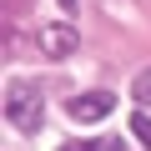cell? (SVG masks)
<instances>
[{"mask_svg": "<svg viewBox=\"0 0 151 151\" xmlns=\"http://www.w3.org/2000/svg\"><path fill=\"white\" fill-rule=\"evenodd\" d=\"M40 111H45V101H40V86L35 81H10L5 86V116H10L15 131L35 136L40 131Z\"/></svg>", "mask_w": 151, "mask_h": 151, "instance_id": "1", "label": "cell"}, {"mask_svg": "<svg viewBox=\"0 0 151 151\" xmlns=\"http://www.w3.org/2000/svg\"><path fill=\"white\" fill-rule=\"evenodd\" d=\"M65 111H70V121L91 126V121H106V116L116 111V96H111V91H86V96H76Z\"/></svg>", "mask_w": 151, "mask_h": 151, "instance_id": "2", "label": "cell"}, {"mask_svg": "<svg viewBox=\"0 0 151 151\" xmlns=\"http://www.w3.org/2000/svg\"><path fill=\"white\" fill-rule=\"evenodd\" d=\"M40 50H45L50 60L70 55V50H76V25H65V20H50V25L40 30Z\"/></svg>", "mask_w": 151, "mask_h": 151, "instance_id": "3", "label": "cell"}, {"mask_svg": "<svg viewBox=\"0 0 151 151\" xmlns=\"http://www.w3.org/2000/svg\"><path fill=\"white\" fill-rule=\"evenodd\" d=\"M131 96H136V101H146V106H151V65H146V70H141V76H136V86H131Z\"/></svg>", "mask_w": 151, "mask_h": 151, "instance_id": "4", "label": "cell"}, {"mask_svg": "<svg viewBox=\"0 0 151 151\" xmlns=\"http://www.w3.org/2000/svg\"><path fill=\"white\" fill-rule=\"evenodd\" d=\"M131 131H136V141H141V146H151V116H141V111H136V116H131Z\"/></svg>", "mask_w": 151, "mask_h": 151, "instance_id": "5", "label": "cell"}, {"mask_svg": "<svg viewBox=\"0 0 151 151\" xmlns=\"http://www.w3.org/2000/svg\"><path fill=\"white\" fill-rule=\"evenodd\" d=\"M60 151H106V141H70V146H60Z\"/></svg>", "mask_w": 151, "mask_h": 151, "instance_id": "6", "label": "cell"}, {"mask_svg": "<svg viewBox=\"0 0 151 151\" xmlns=\"http://www.w3.org/2000/svg\"><path fill=\"white\" fill-rule=\"evenodd\" d=\"M106 151H126V141H106Z\"/></svg>", "mask_w": 151, "mask_h": 151, "instance_id": "7", "label": "cell"}]
</instances>
